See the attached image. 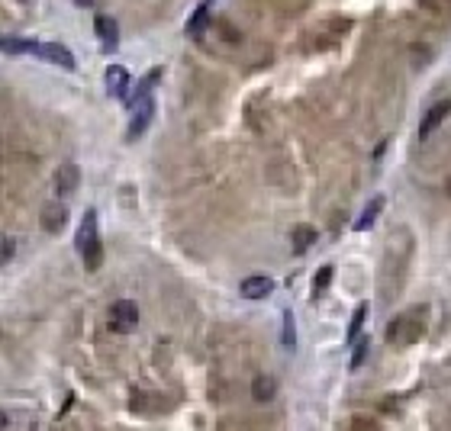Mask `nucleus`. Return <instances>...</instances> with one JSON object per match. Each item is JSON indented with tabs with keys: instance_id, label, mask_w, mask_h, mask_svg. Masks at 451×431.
I'll use <instances>...</instances> for the list:
<instances>
[{
	"instance_id": "obj_23",
	"label": "nucleus",
	"mask_w": 451,
	"mask_h": 431,
	"mask_svg": "<svg viewBox=\"0 0 451 431\" xmlns=\"http://www.w3.org/2000/svg\"><path fill=\"white\" fill-rule=\"evenodd\" d=\"M75 4H81V7H91L94 0H75Z\"/></svg>"
},
{
	"instance_id": "obj_1",
	"label": "nucleus",
	"mask_w": 451,
	"mask_h": 431,
	"mask_svg": "<svg viewBox=\"0 0 451 431\" xmlns=\"http://www.w3.org/2000/svg\"><path fill=\"white\" fill-rule=\"evenodd\" d=\"M0 52L7 55H39L46 61H55L58 68L71 71L75 68V55L61 42H36V39H16V36H0Z\"/></svg>"
},
{
	"instance_id": "obj_7",
	"label": "nucleus",
	"mask_w": 451,
	"mask_h": 431,
	"mask_svg": "<svg viewBox=\"0 0 451 431\" xmlns=\"http://www.w3.org/2000/svg\"><path fill=\"white\" fill-rule=\"evenodd\" d=\"M94 30H97V39H100V46H103V52H113V49L120 46V26H116L113 16H97Z\"/></svg>"
},
{
	"instance_id": "obj_19",
	"label": "nucleus",
	"mask_w": 451,
	"mask_h": 431,
	"mask_svg": "<svg viewBox=\"0 0 451 431\" xmlns=\"http://www.w3.org/2000/svg\"><path fill=\"white\" fill-rule=\"evenodd\" d=\"M352 345H355V354H352V371H361V364H364V357H367V345H371V341H367V338H355Z\"/></svg>"
},
{
	"instance_id": "obj_10",
	"label": "nucleus",
	"mask_w": 451,
	"mask_h": 431,
	"mask_svg": "<svg viewBox=\"0 0 451 431\" xmlns=\"http://www.w3.org/2000/svg\"><path fill=\"white\" fill-rule=\"evenodd\" d=\"M65 226H68V210H65L61 203H49L46 210H42V229L58 235Z\"/></svg>"
},
{
	"instance_id": "obj_12",
	"label": "nucleus",
	"mask_w": 451,
	"mask_h": 431,
	"mask_svg": "<svg viewBox=\"0 0 451 431\" xmlns=\"http://www.w3.org/2000/svg\"><path fill=\"white\" fill-rule=\"evenodd\" d=\"M381 210H383V197H374L371 203L364 206V212L358 216V222H355V232H367V229L374 226L377 222V216H381Z\"/></svg>"
},
{
	"instance_id": "obj_13",
	"label": "nucleus",
	"mask_w": 451,
	"mask_h": 431,
	"mask_svg": "<svg viewBox=\"0 0 451 431\" xmlns=\"http://www.w3.org/2000/svg\"><path fill=\"white\" fill-rule=\"evenodd\" d=\"M210 10H213V0H203V4L193 10L191 20H187V36H200V32H203V26H207V20H210Z\"/></svg>"
},
{
	"instance_id": "obj_3",
	"label": "nucleus",
	"mask_w": 451,
	"mask_h": 431,
	"mask_svg": "<svg viewBox=\"0 0 451 431\" xmlns=\"http://www.w3.org/2000/svg\"><path fill=\"white\" fill-rule=\"evenodd\" d=\"M136 326H139V306L132 303V300H116V303L110 306V328L126 335Z\"/></svg>"
},
{
	"instance_id": "obj_16",
	"label": "nucleus",
	"mask_w": 451,
	"mask_h": 431,
	"mask_svg": "<svg viewBox=\"0 0 451 431\" xmlns=\"http://www.w3.org/2000/svg\"><path fill=\"white\" fill-rule=\"evenodd\" d=\"M291 242H293V251L303 255V251H310V245L316 242V229L313 226H297L293 235H291Z\"/></svg>"
},
{
	"instance_id": "obj_2",
	"label": "nucleus",
	"mask_w": 451,
	"mask_h": 431,
	"mask_svg": "<svg viewBox=\"0 0 451 431\" xmlns=\"http://www.w3.org/2000/svg\"><path fill=\"white\" fill-rule=\"evenodd\" d=\"M75 248L77 255L84 257V267L87 271H100V264H103V242H100L97 235V212L87 210L84 219H81V226H77V238H75Z\"/></svg>"
},
{
	"instance_id": "obj_6",
	"label": "nucleus",
	"mask_w": 451,
	"mask_h": 431,
	"mask_svg": "<svg viewBox=\"0 0 451 431\" xmlns=\"http://www.w3.org/2000/svg\"><path fill=\"white\" fill-rule=\"evenodd\" d=\"M419 319H413V316H400L397 322H390L387 326V338L390 341H397V345H413L416 341V335H419Z\"/></svg>"
},
{
	"instance_id": "obj_18",
	"label": "nucleus",
	"mask_w": 451,
	"mask_h": 431,
	"mask_svg": "<svg viewBox=\"0 0 451 431\" xmlns=\"http://www.w3.org/2000/svg\"><path fill=\"white\" fill-rule=\"evenodd\" d=\"M364 319H367V303H361L358 309H355V316H352V326H348V341L358 338L361 326H364Z\"/></svg>"
},
{
	"instance_id": "obj_17",
	"label": "nucleus",
	"mask_w": 451,
	"mask_h": 431,
	"mask_svg": "<svg viewBox=\"0 0 451 431\" xmlns=\"http://www.w3.org/2000/svg\"><path fill=\"white\" fill-rule=\"evenodd\" d=\"M281 341H284V348H287V351H293V348H297V326H293V312H284Z\"/></svg>"
},
{
	"instance_id": "obj_5",
	"label": "nucleus",
	"mask_w": 451,
	"mask_h": 431,
	"mask_svg": "<svg viewBox=\"0 0 451 431\" xmlns=\"http://www.w3.org/2000/svg\"><path fill=\"white\" fill-rule=\"evenodd\" d=\"M448 116H451V100H438V103H432L426 110V116H422V122H419V139H428L445 120H448Z\"/></svg>"
},
{
	"instance_id": "obj_22",
	"label": "nucleus",
	"mask_w": 451,
	"mask_h": 431,
	"mask_svg": "<svg viewBox=\"0 0 451 431\" xmlns=\"http://www.w3.org/2000/svg\"><path fill=\"white\" fill-rule=\"evenodd\" d=\"M7 428V416H4V412H0V431Z\"/></svg>"
},
{
	"instance_id": "obj_15",
	"label": "nucleus",
	"mask_w": 451,
	"mask_h": 431,
	"mask_svg": "<svg viewBox=\"0 0 451 431\" xmlns=\"http://www.w3.org/2000/svg\"><path fill=\"white\" fill-rule=\"evenodd\" d=\"M158 77H161V68L148 71V75L142 77V84H139L136 91H132V94H126V106H132V103H139V100H142V97H148V94H152V87H155V84H158Z\"/></svg>"
},
{
	"instance_id": "obj_9",
	"label": "nucleus",
	"mask_w": 451,
	"mask_h": 431,
	"mask_svg": "<svg viewBox=\"0 0 451 431\" xmlns=\"http://www.w3.org/2000/svg\"><path fill=\"white\" fill-rule=\"evenodd\" d=\"M239 293H242L245 300H265V296L274 293V280L271 277H245Z\"/></svg>"
},
{
	"instance_id": "obj_4",
	"label": "nucleus",
	"mask_w": 451,
	"mask_h": 431,
	"mask_svg": "<svg viewBox=\"0 0 451 431\" xmlns=\"http://www.w3.org/2000/svg\"><path fill=\"white\" fill-rule=\"evenodd\" d=\"M129 110H132V122H129V132H126V139L132 142V139H139L142 132H146L148 122H152V116H155V100H152V94H148V97H142L139 103H132Z\"/></svg>"
},
{
	"instance_id": "obj_20",
	"label": "nucleus",
	"mask_w": 451,
	"mask_h": 431,
	"mask_svg": "<svg viewBox=\"0 0 451 431\" xmlns=\"http://www.w3.org/2000/svg\"><path fill=\"white\" fill-rule=\"evenodd\" d=\"M332 283V264H326V267H319V274H316V280H313V290L316 293H326V287Z\"/></svg>"
},
{
	"instance_id": "obj_8",
	"label": "nucleus",
	"mask_w": 451,
	"mask_h": 431,
	"mask_svg": "<svg viewBox=\"0 0 451 431\" xmlns=\"http://www.w3.org/2000/svg\"><path fill=\"white\" fill-rule=\"evenodd\" d=\"M103 84H107L110 97H126L129 94V71L120 68V65H110L107 75H103Z\"/></svg>"
},
{
	"instance_id": "obj_14",
	"label": "nucleus",
	"mask_w": 451,
	"mask_h": 431,
	"mask_svg": "<svg viewBox=\"0 0 451 431\" xmlns=\"http://www.w3.org/2000/svg\"><path fill=\"white\" fill-rule=\"evenodd\" d=\"M274 393H277V380L274 377H268V373L255 377V383H252V396H255V399L268 402V399H274Z\"/></svg>"
},
{
	"instance_id": "obj_11",
	"label": "nucleus",
	"mask_w": 451,
	"mask_h": 431,
	"mask_svg": "<svg viewBox=\"0 0 451 431\" xmlns=\"http://www.w3.org/2000/svg\"><path fill=\"white\" fill-rule=\"evenodd\" d=\"M77 181H81V174H77V165H61L58 174H55V187H58L61 197L75 193V190H77Z\"/></svg>"
},
{
	"instance_id": "obj_21",
	"label": "nucleus",
	"mask_w": 451,
	"mask_h": 431,
	"mask_svg": "<svg viewBox=\"0 0 451 431\" xmlns=\"http://www.w3.org/2000/svg\"><path fill=\"white\" fill-rule=\"evenodd\" d=\"M13 251H16V242H13V238H10V235H0V267L10 264Z\"/></svg>"
}]
</instances>
